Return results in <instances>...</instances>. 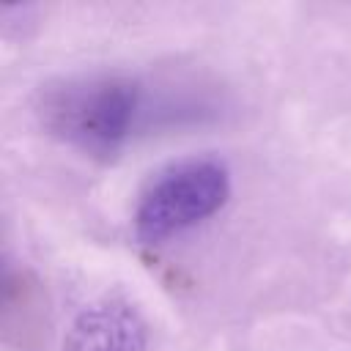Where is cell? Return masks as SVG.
Returning <instances> with one entry per match:
<instances>
[{
	"label": "cell",
	"mask_w": 351,
	"mask_h": 351,
	"mask_svg": "<svg viewBox=\"0 0 351 351\" xmlns=\"http://www.w3.org/2000/svg\"><path fill=\"white\" fill-rule=\"evenodd\" d=\"M148 332L140 310L121 299L104 296L85 307L69 326L63 351H145Z\"/></svg>",
	"instance_id": "3"
},
{
	"label": "cell",
	"mask_w": 351,
	"mask_h": 351,
	"mask_svg": "<svg viewBox=\"0 0 351 351\" xmlns=\"http://www.w3.org/2000/svg\"><path fill=\"white\" fill-rule=\"evenodd\" d=\"M230 192L228 167L214 156L173 162L143 189L134 208V233L145 244H159L206 217H211Z\"/></svg>",
	"instance_id": "2"
},
{
	"label": "cell",
	"mask_w": 351,
	"mask_h": 351,
	"mask_svg": "<svg viewBox=\"0 0 351 351\" xmlns=\"http://www.w3.org/2000/svg\"><path fill=\"white\" fill-rule=\"evenodd\" d=\"M140 115V85L121 74H80L49 82L38 96L41 126L90 156H112Z\"/></svg>",
	"instance_id": "1"
}]
</instances>
